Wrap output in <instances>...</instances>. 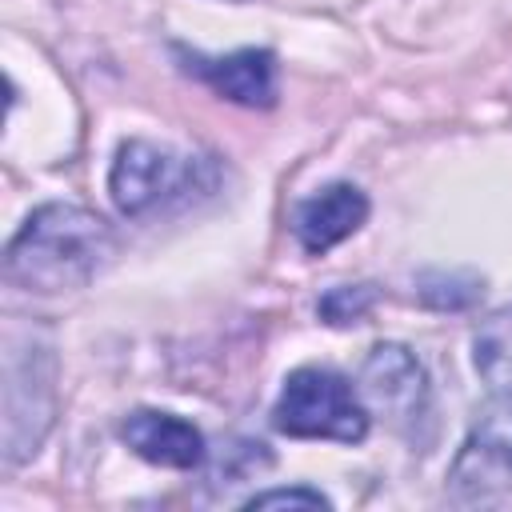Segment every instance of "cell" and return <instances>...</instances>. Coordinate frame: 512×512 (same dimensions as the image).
I'll use <instances>...</instances> for the list:
<instances>
[{
  "label": "cell",
  "mask_w": 512,
  "mask_h": 512,
  "mask_svg": "<svg viewBox=\"0 0 512 512\" xmlns=\"http://www.w3.org/2000/svg\"><path fill=\"white\" fill-rule=\"evenodd\" d=\"M116 252L104 216L80 204H40L4 248V276L40 296L84 288Z\"/></svg>",
  "instance_id": "1"
},
{
  "label": "cell",
  "mask_w": 512,
  "mask_h": 512,
  "mask_svg": "<svg viewBox=\"0 0 512 512\" xmlns=\"http://www.w3.org/2000/svg\"><path fill=\"white\" fill-rule=\"evenodd\" d=\"M212 188L216 168L204 156H184L152 140H124L108 168L112 204L132 220L188 208L200 196H212Z\"/></svg>",
  "instance_id": "2"
},
{
  "label": "cell",
  "mask_w": 512,
  "mask_h": 512,
  "mask_svg": "<svg viewBox=\"0 0 512 512\" xmlns=\"http://www.w3.org/2000/svg\"><path fill=\"white\" fill-rule=\"evenodd\" d=\"M56 420V356L48 344L4 340V464L32 460Z\"/></svg>",
  "instance_id": "3"
},
{
  "label": "cell",
  "mask_w": 512,
  "mask_h": 512,
  "mask_svg": "<svg viewBox=\"0 0 512 512\" xmlns=\"http://www.w3.org/2000/svg\"><path fill=\"white\" fill-rule=\"evenodd\" d=\"M272 424L296 440L360 444L368 436V408L360 392L332 368H296L272 408Z\"/></svg>",
  "instance_id": "4"
},
{
  "label": "cell",
  "mask_w": 512,
  "mask_h": 512,
  "mask_svg": "<svg viewBox=\"0 0 512 512\" xmlns=\"http://www.w3.org/2000/svg\"><path fill=\"white\" fill-rule=\"evenodd\" d=\"M360 396L364 404L388 420L392 432L416 440L432 416V388L424 364L404 344H376L360 364Z\"/></svg>",
  "instance_id": "5"
},
{
  "label": "cell",
  "mask_w": 512,
  "mask_h": 512,
  "mask_svg": "<svg viewBox=\"0 0 512 512\" xmlns=\"http://www.w3.org/2000/svg\"><path fill=\"white\" fill-rule=\"evenodd\" d=\"M508 472H512V392H496L472 416V432L456 456L452 484L468 500H488V488L496 480H508Z\"/></svg>",
  "instance_id": "6"
},
{
  "label": "cell",
  "mask_w": 512,
  "mask_h": 512,
  "mask_svg": "<svg viewBox=\"0 0 512 512\" xmlns=\"http://www.w3.org/2000/svg\"><path fill=\"white\" fill-rule=\"evenodd\" d=\"M184 68L200 76L216 96L244 104V108H272L276 104V56L268 48H240L232 56H200L180 52Z\"/></svg>",
  "instance_id": "7"
},
{
  "label": "cell",
  "mask_w": 512,
  "mask_h": 512,
  "mask_svg": "<svg viewBox=\"0 0 512 512\" xmlns=\"http://www.w3.org/2000/svg\"><path fill=\"white\" fill-rule=\"evenodd\" d=\"M120 440L148 464L160 468H196L204 464V436L192 420L160 408H136L120 420Z\"/></svg>",
  "instance_id": "8"
},
{
  "label": "cell",
  "mask_w": 512,
  "mask_h": 512,
  "mask_svg": "<svg viewBox=\"0 0 512 512\" xmlns=\"http://www.w3.org/2000/svg\"><path fill=\"white\" fill-rule=\"evenodd\" d=\"M364 220H368V196L356 184L340 180V184H328L296 204L292 232L308 256H324L328 248H336L340 240L360 232Z\"/></svg>",
  "instance_id": "9"
},
{
  "label": "cell",
  "mask_w": 512,
  "mask_h": 512,
  "mask_svg": "<svg viewBox=\"0 0 512 512\" xmlns=\"http://www.w3.org/2000/svg\"><path fill=\"white\" fill-rule=\"evenodd\" d=\"M472 360L476 372L496 388V392H512V304L492 312L476 336H472Z\"/></svg>",
  "instance_id": "10"
},
{
  "label": "cell",
  "mask_w": 512,
  "mask_h": 512,
  "mask_svg": "<svg viewBox=\"0 0 512 512\" xmlns=\"http://www.w3.org/2000/svg\"><path fill=\"white\" fill-rule=\"evenodd\" d=\"M480 276H468V272H424L416 280V296L428 304V308H448V312H460L468 304L480 300Z\"/></svg>",
  "instance_id": "11"
},
{
  "label": "cell",
  "mask_w": 512,
  "mask_h": 512,
  "mask_svg": "<svg viewBox=\"0 0 512 512\" xmlns=\"http://www.w3.org/2000/svg\"><path fill=\"white\" fill-rule=\"evenodd\" d=\"M372 304H376V292H372V284H340V288H328V292L320 296L316 312H320V320H324V324H336V328H344V324H356V320H364Z\"/></svg>",
  "instance_id": "12"
},
{
  "label": "cell",
  "mask_w": 512,
  "mask_h": 512,
  "mask_svg": "<svg viewBox=\"0 0 512 512\" xmlns=\"http://www.w3.org/2000/svg\"><path fill=\"white\" fill-rule=\"evenodd\" d=\"M248 508H328L332 500L316 488H268L244 500Z\"/></svg>",
  "instance_id": "13"
},
{
  "label": "cell",
  "mask_w": 512,
  "mask_h": 512,
  "mask_svg": "<svg viewBox=\"0 0 512 512\" xmlns=\"http://www.w3.org/2000/svg\"><path fill=\"white\" fill-rule=\"evenodd\" d=\"M232 4H248V0H232Z\"/></svg>",
  "instance_id": "14"
}]
</instances>
